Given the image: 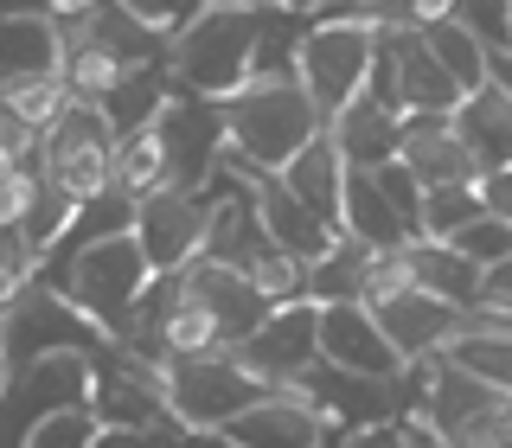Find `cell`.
I'll return each mask as SVG.
<instances>
[{"instance_id": "1", "label": "cell", "mask_w": 512, "mask_h": 448, "mask_svg": "<svg viewBox=\"0 0 512 448\" xmlns=\"http://www.w3.org/2000/svg\"><path fill=\"white\" fill-rule=\"evenodd\" d=\"M256 32H263V0L256 7H205L192 26L173 32L167 45V71H173V90H192V96H212L224 103L231 90L250 84V52H256Z\"/></svg>"}, {"instance_id": "2", "label": "cell", "mask_w": 512, "mask_h": 448, "mask_svg": "<svg viewBox=\"0 0 512 448\" xmlns=\"http://www.w3.org/2000/svg\"><path fill=\"white\" fill-rule=\"evenodd\" d=\"M224 141H231V154L256 160V167L282 173V160L295 148H308V141L327 128V116H320V103L308 96V84L301 77H288V84H250L224 96Z\"/></svg>"}, {"instance_id": "3", "label": "cell", "mask_w": 512, "mask_h": 448, "mask_svg": "<svg viewBox=\"0 0 512 448\" xmlns=\"http://www.w3.org/2000/svg\"><path fill=\"white\" fill-rule=\"evenodd\" d=\"M160 384H167V410L180 416L186 429H224L231 416H244L256 397L282 391V384H263L237 352H180V359L160 365Z\"/></svg>"}, {"instance_id": "4", "label": "cell", "mask_w": 512, "mask_h": 448, "mask_svg": "<svg viewBox=\"0 0 512 448\" xmlns=\"http://www.w3.org/2000/svg\"><path fill=\"white\" fill-rule=\"evenodd\" d=\"M148 282H154V263H148V250H141L135 231L77 250L71 263H64V276H58V288L109 333V340L128 327V314H135V301H141V288H148Z\"/></svg>"}, {"instance_id": "5", "label": "cell", "mask_w": 512, "mask_h": 448, "mask_svg": "<svg viewBox=\"0 0 512 448\" xmlns=\"http://www.w3.org/2000/svg\"><path fill=\"white\" fill-rule=\"evenodd\" d=\"M116 128H109L103 103H64V116L39 135V180H52L64 192H77V199H90V192H103L116 180Z\"/></svg>"}, {"instance_id": "6", "label": "cell", "mask_w": 512, "mask_h": 448, "mask_svg": "<svg viewBox=\"0 0 512 448\" xmlns=\"http://www.w3.org/2000/svg\"><path fill=\"white\" fill-rule=\"evenodd\" d=\"M0 340H7V372L13 365H26V359H39V352H103V327L77 308L71 295H64L58 282H32L20 301H13L7 314H0Z\"/></svg>"}, {"instance_id": "7", "label": "cell", "mask_w": 512, "mask_h": 448, "mask_svg": "<svg viewBox=\"0 0 512 448\" xmlns=\"http://www.w3.org/2000/svg\"><path fill=\"white\" fill-rule=\"evenodd\" d=\"M378 52V32L372 26H352V20H308L301 32V84L320 103V116L346 109L352 96L365 90V64Z\"/></svg>"}, {"instance_id": "8", "label": "cell", "mask_w": 512, "mask_h": 448, "mask_svg": "<svg viewBox=\"0 0 512 448\" xmlns=\"http://www.w3.org/2000/svg\"><path fill=\"white\" fill-rule=\"evenodd\" d=\"M301 391H308V404L327 416L333 429H365V423H397L410 404H416V378H365V372H346V365H327L314 359L308 372H301Z\"/></svg>"}, {"instance_id": "9", "label": "cell", "mask_w": 512, "mask_h": 448, "mask_svg": "<svg viewBox=\"0 0 512 448\" xmlns=\"http://www.w3.org/2000/svg\"><path fill=\"white\" fill-rule=\"evenodd\" d=\"M154 135L160 148H167V180L173 186H212L218 167H224V109L212 103V96H192V90H173L167 103H160L154 116Z\"/></svg>"}, {"instance_id": "10", "label": "cell", "mask_w": 512, "mask_h": 448, "mask_svg": "<svg viewBox=\"0 0 512 448\" xmlns=\"http://www.w3.org/2000/svg\"><path fill=\"white\" fill-rule=\"evenodd\" d=\"M212 205H218V186H160L141 199L135 212V237L148 250L154 276L160 269H186L192 256L205 250V224H212Z\"/></svg>"}, {"instance_id": "11", "label": "cell", "mask_w": 512, "mask_h": 448, "mask_svg": "<svg viewBox=\"0 0 512 448\" xmlns=\"http://www.w3.org/2000/svg\"><path fill=\"white\" fill-rule=\"evenodd\" d=\"M237 359L250 365L263 384H301V372L320 359V301H282V308H269L256 320V333L231 346Z\"/></svg>"}, {"instance_id": "12", "label": "cell", "mask_w": 512, "mask_h": 448, "mask_svg": "<svg viewBox=\"0 0 512 448\" xmlns=\"http://www.w3.org/2000/svg\"><path fill=\"white\" fill-rule=\"evenodd\" d=\"M224 167H231L237 180H250V192H256V218H263V231H269V244H276V250L301 256V263H314V256L333 250V237H340V231H333V224L320 218L308 199H295V192L282 186V173L256 167V160L231 154V148H224Z\"/></svg>"}, {"instance_id": "13", "label": "cell", "mask_w": 512, "mask_h": 448, "mask_svg": "<svg viewBox=\"0 0 512 448\" xmlns=\"http://www.w3.org/2000/svg\"><path fill=\"white\" fill-rule=\"evenodd\" d=\"M224 436L244 442V448H327L340 429H333L327 416L308 404V391H301V384H282V391L256 397L244 416H231V423H224Z\"/></svg>"}, {"instance_id": "14", "label": "cell", "mask_w": 512, "mask_h": 448, "mask_svg": "<svg viewBox=\"0 0 512 448\" xmlns=\"http://www.w3.org/2000/svg\"><path fill=\"white\" fill-rule=\"evenodd\" d=\"M320 359L365 378H404V352L391 346V333L378 327V314L365 301H327L320 308Z\"/></svg>"}, {"instance_id": "15", "label": "cell", "mask_w": 512, "mask_h": 448, "mask_svg": "<svg viewBox=\"0 0 512 448\" xmlns=\"http://www.w3.org/2000/svg\"><path fill=\"white\" fill-rule=\"evenodd\" d=\"M397 160L416 173L423 186H455V180H480V160L461 141L455 109H404V148Z\"/></svg>"}, {"instance_id": "16", "label": "cell", "mask_w": 512, "mask_h": 448, "mask_svg": "<svg viewBox=\"0 0 512 448\" xmlns=\"http://www.w3.org/2000/svg\"><path fill=\"white\" fill-rule=\"evenodd\" d=\"M180 288H186L192 301H205V308L218 314V327H224V346H237L244 333H256V320L269 314V301L256 295V282L244 276V269L218 263V256H192V263L180 269Z\"/></svg>"}, {"instance_id": "17", "label": "cell", "mask_w": 512, "mask_h": 448, "mask_svg": "<svg viewBox=\"0 0 512 448\" xmlns=\"http://www.w3.org/2000/svg\"><path fill=\"white\" fill-rule=\"evenodd\" d=\"M64 20L84 32V39H96L103 52H116L122 64H167L173 32L154 26V20H141L135 7H122V0H90V7L64 13Z\"/></svg>"}, {"instance_id": "18", "label": "cell", "mask_w": 512, "mask_h": 448, "mask_svg": "<svg viewBox=\"0 0 512 448\" xmlns=\"http://www.w3.org/2000/svg\"><path fill=\"white\" fill-rule=\"evenodd\" d=\"M333 141H340L346 167H384V160H397V148H404V109H384L378 96H352L346 109H333L327 116Z\"/></svg>"}, {"instance_id": "19", "label": "cell", "mask_w": 512, "mask_h": 448, "mask_svg": "<svg viewBox=\"0 0 512 448\" xmlns=\"http://www.w3.org/2000/svg\"><path fill=\"white\" fill-rule=\"evenodd\" d=\"M404 256H410L416 288L455 301V308H487V269H480L474 256H461L448 237H410Z\"/></svg>"}, {"instance_id": "20", "label": "cell", "mask_w": 512, "mask_h": 448, "mask_svg": "<svg viewBox=\"0 0 512 448\" xmlns=\"http://www.w3.org/2000/svg\"><path fill=\"white\" fill-rule=\"evenodd\" d=\"M58 58H64L58 13H45V7H0V77L58 71Z\"/></svg>"}, {"instance_id": "21", "label": "cell", "mask_w": 512, "mask_h": 448, "mask_svg": "<svg viewBox=\"0 0 512 448\" xmlns=\"http://www.w3.org/2000/svg\"><path fill=\"white\" fill-rule=\"evenodd\" d=\"M282 186L295 192V199H308L320 218L340 231V192H346V154L340 141H333V128H320L308 148H295L282 160Z\"/></svg>"}, {"instance_id": "22", "label": "cell", "mask_w": 512, "mask_h": 448, "mask_svg": "<svg viewBox=\"0 0 512 448\" xmlns=\"http://www.w3.org/2000/svg\"><path fill=\"white\" fill-rule=\"evenodd\" d=\"M340 231L359 237L365 250H391V244H410V224L397 218V205L384 199L378 173L372 167H346V192H340Z\"/></svg>"}, {"instance_id": "23", "label": "cell", "mask_w": 512, "mask_h": 448, "mask_svg": "<svg viewBox=\"0 0 512 448\" xmlns=\"http://www.w3.org/2000/svg\"><path fill=\"white\" fill-rule=\"evenodd\" d=\"M455 128H461V141L474 148L480 173L512 167V90L506 84H480L474 96H461V103H455Z\"/></svg>"}, {"instance_id": "24", "label": "cell", "mask_w": 512, "mask_h": 448, "mask_svg": "<svg viewBox=\"0 0 512 448\" xmlns=\"http://www.w3.org/2000/svg\"><path fill=\"white\" fill-rule=\"evenodd\" d=\"M391 45H397V84H404V109H455V103H461V84L448 77V64L429 52L423 26H391Z\"/></svg>"}, {"instance_id": "25", "label": "cell", "mask_w": 512, "mask_h": 448, "mask_svg": "<svg viewBox=\"0 0 512 448\" xmlns=\"http://www.w3.org/2000/svg\"><path fill=\"white\" fill-rule=\"evenodd\" d=\"M58 32H64V58H58L64 90H71L77 103H103V96L122 84V71H128V64H122L116 52H103L96 39H84V32L64 20V13H58Z\"/></svg>"}, {"instance_id": "26", "label": "cell", "mask_w": 512, "mask_h": 448, "mask_svg": "<svg viewBox=\"0 0 512 448\" xmlns=\"http://www.w3.org/2000/svg\"><path fill=\"white\" fill-rule=\"evenodd\" d=\"M167 96H173V71H167V64H128L122 84L103 96V116H109L116 135H135V128H148L160 116Z\"/></svg>"}, {"instance_id": "27", "label": "cell", "mask_w": 512, "mask_h": 448, "mask_svg": "<svg viewBox=\"0 0 512 448\" xmlns=\"http://www.w3.org/2000/svg\"><path fill=\"white\" fill-rule=\"evenodd\" d=\"M365 250L359 237H333V250L327 256H314L308 263V301H320V308H327V301H359V288H365Z\"/></svg>"}, {"instance_id": "28", "label": "cell", "mask_w": 512, "mask_h": 448, "mask_svg": "<svg viewBox=\"0 0 512 448\" xmlns=\"http://www.w3.org/2000/svg\"><path fill=\"white\" fill-rule=\"evenodd\" d=\"M423 39H429V52H436V58L448 64V77L461 84V96H474L480 84H493V52L474 39L468 26L442 20V26H423Z\"/></svg>"}, {"instance_id": "29", "label": "cell", "mask_w": 512, "mask_h": 448, "mask_svg": "<svg viewBox=\"0 0 512 448\" xmlns=\"http://www.w3.org/2000/svg\"><path fill=\"white\" fill-rule=\"evenodd\" d=\"M64 103H71V90H64L58 71H39V77H0V109L7 116H20L26 128H52L64 116Z\"/></svg>"}, {"instance_id": "30", "label": "cell", "mask_w": 512, "mask_h": 448, "mask_svg": "<svg viewBox=\"0 0 512 448\" xmlns=\"http://www.w3.org/2000/svg\"><path fill=\"white\" fill-rule=\"evenodd\" d=\"M160 352H167V359H180V352H231V346H224L218 314L180 288V301L167 308V320H160Z\"/></svg>"}, {"instance_id": "31", "label": "cell", "mask_w": 512, "mask_h": 448, "mask_svg": "<svg viewBox=\"0 0 512 448\" xmlns=\"http://www.w3.org/2000/svg\"><path fill=\"white\" fill-rule=\"evenodd\" d=\"M116 186H122V192H135V199H148V192L173 186V180H167V148H160L154 122L116 141Z\"/></svg>"}, {"instance_id": "32", "label": "cell", "mask_w": 512, "mask_h": 448, "mask_svg": "<svg viewBox=\"0 0 512 448\" xmlns=\"http://www.w3.org/2000/svg\"><path fill=\"white\" fill-rule=\"evenodd\" d=\"M487 212L480 180H455V186H423V237H455L468 218Z\"/></svg>"}, {"instance_id": "33", "label": "cell", "mask_w": 512, "mask_h": 448, "mask_svg": "<svg viewBox=\"0 0 512 448\" xmlns=\"http://www.w3.org/2000/svg\"><path fill=\"white\" fill-rule=\"evenodd\" d=\"M244 276L256 282V295H263L269 308H282V301H301V295H308V263H301V256H288V250H276V244L256 250Z\"/></svg>"}, {"instance_id": "34", "label": "cell", "mask_w": 512, "mask_h": 448, "mask_svg": "<svg viewBox=\"0 0 512 448\" xmlns=\"http://www.w3.org/2000/svg\"><path fill=\"white\" fill-rule=\"evenodd\" d=\"M77 212V192H64L52 180H39V192H32V205H26V218H20V231H26V244L39 250V263H45V250L64 237V224H71Z\"/></svg>"}, {"instance_id": "35", "label": "cell", "mask_w": 512, "mask_h": 448, "mask_svg": "<svg viewBox=\"0 0 512 448\" xmlns=\"http://www.w3.org/2000/svg\"><path fill=\"white\" fill-rule=\"evenodd\" d=\"M96 436H103V416H96L90 404H58L52 416L32 423L26 448H96Z\"/></svg>"}, {"instance_id": "36", "label": "cell", "mask_w": 512, "mask_h": 448, "mask_svg": "<svg viewBox=\"0 0 512 448\" xmlns=\"http://www.w3.org/2000/svg\"><path fill=\"white\" fill-rule=\"evenodd\" d=\"M410 288H416V276H410L404 244H391V250H372V256H365V288H359L365 308H384V301L410 295Z\"/></svg>"}, {"instance_id": "37", "label": "cell", "mask_w": 512, "mask_h": 448, "mask_svg": "<svg viewBox=\"0 0 512 448\" xmlns=\"http://www.w3.org/2000/svg\"><path fill=\"white\" fill-rule=\"evenodd\" d=\"M32 282H39V250L26 244L20 224H7V231H0V314H7Z\"/></svg>"}, {"instance_id": "38", "label": "cell", "mask_w": 512, "mask_h": 448, "mask_svg": "<svg viewBox=\"0 0 512 448\" xmlns=\"http://www.w3.org/2000/svg\"><path fill=\"white\" fill-rule=\"evenodd\" d=\"M461 256H474L480 269H493V263H506L512 256V218H500V212H480V218H468L455 237H448Z\"/></svg>"}, {"instance_id": "39", "label": "cell", "mask_w": 512, "mask_h": 448, "mask_svg": "<svg viewBox=\"0 0 512 448\" xmlns=\"http://www.w3.org/2000/svg\"><path fill=\"white\" fill-rule=\"evenodd\" d=\"M455 26H468L487 52H512V0H455Z\"/></svg>"}, {"instance_id": "40", "label": "cell", "mask_w": 512, "mask_h": 448, "mask_svg": "<svg viewBox=\"0 0 512 448\" xmlns=\"http://www.w3.org/2000/svg\"><path fill=\"white\" fill-rule=\"evenodd\" d=\"M314 20H352V26L391 32V26H410V0H320Z\"/></svg>"}, {"instance_id": "41", "label": "cell", "mask_w": 512, "mask_h": 448, "mask_svg": "<svg viewBox=\"0 0 512 448\" xmlns=\"http://www.w3.org/2000/svg\"><path fill=\"white\" fill-rule=\"evenodd\" d=\"M378 173V186H384V199L397 205V218L410 224V237H423V180L404 167V160H384V167H372Z\"/></svg>"}, {"instance_id": "42", "label": "cell", "mask_w": 512, "mask_h": 448, "mask_svg": "<svg viewBox=\"0 0 512 448\" xmlns=\"http://www.w3.org/2000/svg\"><path fill=\"white\" fill-rule=\"evenodd\" d=\"M32 192H39V167H20V160H7V154H0V231L26 218Z\"/></svg>"}, {"instance_id": "43", "label": "cell", "mask_w": 512, "mask_h": 448, "mask_svg": "<svg viewBox=\"0 0 512 448\" xmlns=\"http://www.w3.org/2000/svg\"><path fill=\"white\" fill-rule=\"evenodd\" d=\"M0 154L20 160V167H32V160H39V128H26L20 116H7V109H0Z\"/></svg>"}, {"instance_id": "44", "label": "cell", "mask_w": 512, "mask_h": 448, "mask_svg": "<svg viewBox=\"0 0 512 448\" xmlns=\"http://www.w3.org/2000/svg\"><path fill=\"white\" fill-rule=\"evenodd\" d=\"M333 448H410V429L404 423H365V429H346Z\"/></svg>"}, {"instance_id": "45", "label": "cell", "mask_w": 512, "mask_h": 448, "mask_svg": "<svg viewBox=\"0 0 512 448\" xmlns=\"http://www.w3.org/2000/svg\"><path fill=\"white\" fill-rule=\"evenodd\" d=\"M487 308H493V314H500L506 327H512V256L487 269Z\"/></svg>"}, {"instance_id": "46", "label": "cell", "mask_w": 512, "mask_h": 448, "mask_svg": "<svg viewBox=\"0 0 512 448\" xmlns=\"http://www.w3.org/2000/svg\"><path fill=\"white\" fill-rule=\"evenodd\" d=\"M480 199H487V212L512 218V167H493V173H480Z\"/></svg>"}, {"instance_id": "47", "label": "cell", "mask_w": 512, "mask_h": 448, "mask_svg": "<svg viewBox=\"0 0 512 448\" xmlns=\"http://www.w3.org/2000/svg\"><path fill=\"white\" fill-rule=\"evenodd\" d=\"M455 20V0H410V26H442Z\"/></svg>"}, {"instance_id": "48", "label": "cell", "mask_w": 512, "mask_h": 448, "mask_svg": "<svg viewBox=\"0 0 512 448\" xmlns=\"http://www.w3.org/2000/svg\"><path fill=\"white\" fill-rule=\"evenodd\" d=\"M180 448H244V442H231L224 429H192V436H186Z\"/></svg>"}, {"instance_id": "49", "label": "cell", "mask_w": 512, "mask_h": 448, "mask_svg": "<svg viewBox=\"0 0 512 448\" xmlns=\"http://www.w3.org/2000/svg\"><path fill=\"white\" fill-rule=\"evenodd\" d=\"M493 84L512 90V52H493Z\"/></svg>"}, {"instance_id": "50", "label": "cell", "mask_w": 512, "mask_h": 448, "mask_svg": "<svg viewBox=\"0 0 512 448\" xmlns=\"http://www.w3.org/2000/svg\"><path fill=\"white\" fill-rule=\"evenodd\" d=\"M410 429V423H404ZM410 448H448V442H436V436H423V429H410Z\"/></svg>"}, {"instance_id": "51", "label": "cell", "mask_w": 512, "mask_h": 448, "mask_svg": "<svg viewBox=\"0 0 512 448\" xmlns=\"http://www.w3.org/2000/svg\"><path fill=\"white\" fill-rule=\"evenodd\" d=\"M276 7H295V13H308V20H314V7H320V0H276Z\"/></svg>"}, {"instance_id": "52", "label": "cell", "mask_w": 512, "mask_h": 448, "mask_svg": "<svg viewBox=\"0 0 512 448\" xmlns=\"http://www.w3.org/2000/svg\"><path fill=\"white\" fill-rule=\"evenodd\" d=\"M77 7H90V0H52V13H77Z\"/></svg>"}, {"instance_id": "53", "label": "cell", "mask_w": 512, "mask_h": 448, "mask_svg": "<svg viewBox=\"0 0 512 448\" xmlns=\"http://www.w3.org/2000/svg\"><path fill=\"white\" fill-rule=\"evenodd\" d=\"M218 7H256V0H218Z\"/></svg>"}]
</instances>
